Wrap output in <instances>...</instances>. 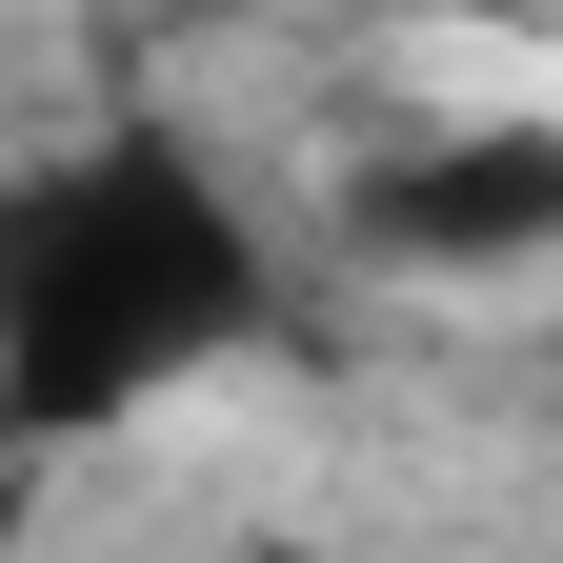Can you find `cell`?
Instances as JSON below:
<instances>
[{
    "instance_id": "cell-1",
    "label": "cell",
    "mask_w": 563,
    "mask_h": 563,
    "mask_svg": "<svg viewBox=\"0 0 563 563\" xmlns=\"http://www.w3.org/2000/svg\"><path fill=\"white\" fill-rule=\"evenodd\" d=\"M262 322H282V222L201 121L121 101L0 181V443H101V422L222 383Z\"/></svg>"
},
{
    "instance_id": "cell-2",
    "label": "cell",
    "mask_w": 563,
    "mask_h": 563,
    "mask_svg": "<svg viewBox=\"0 0 563 563\" xmlns=\"http://www.w3.org/2000/svg\"><path fill=\"white\" fill-rule=\"evenodd\" d=\"M363 242L383 262H463V282H504L563 242V141L543 121H463V141H402V162L363 181Z\"/></svg>"
}]
</instances>
